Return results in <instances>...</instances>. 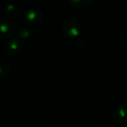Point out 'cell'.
Returning <instances> with one entry per match:
<instances>
[{
  "mask_svg": "<svg viewBox=\"0 0 127 127\" xmlns=\"http://www.w3.org/2000/svg\"><path fill=\"white\" fill-rule=\"evenodd\" d=\"M44 15L38 9H31L24 14V23L26 26H36L42 23Z\"/></svg>",
  "mask_w": 127,
  "mask_h": 127,
  "instance_id": "6da1fadb",
  "label": "cell"
},
{
  "mask_svg": "<svg viewBox=\"0 0 127 127\" xmlns=\"http://www.w3.org/2000/svg\"><path fill=\"white\" fill-rule=\"evenodd\" d=\"M64 34L69 38L78 37L80 34V25L75 19L70 18L64 22L62 26Z\"/></svg>",
  "mask_w": 127,
  "mask_h": 127,
  "instance_id": "7a4b0ae2",
  "label": "cell"
},
{
  "mask_svg": "<svg viewBox=\"0 0 127 127\" xmlns=\"http://www.w3.org/2000/svg\"><path fill=\"white\" fill-rule=\"evenodd\" d=\"M16 34V28L13 24L5 19H0V38H11Z\"/></svg>",
  "mask_w": 127,
  "mask_h": 127,
  "instance_id": "3957f363",
  "label": "cell"
},
{
  "mask_svg": "<svg viewBox=\"0 0 127 127\" xmlns=\"http://www.w3.org/2000/svg\"><path fill=\"white\" fill-rule=\"evenodd\" d=\"M23 50V42L18 37L11 38L6 45V52L10 56H17Z\"/></svg>",
  "mask_w": 127,
  "mask_h": 127,
  "instance_id": "277c9868",
  "label": "cell"
},
{
  "mask_svg": "<svg viewBox=\"0 0 127 127\" xmlns=\"http://www.w3.org/2000/svg\"><path fill=\"white\" fill-rule=\"evenodd\" d=\"M112 119L116 123H123L127 120V106L120 105L113 111Z\"/></svg>",
  "mask_w": 127,
  "mask_h": 127,
  "instance_id": "5b68a950",
  "label": "cell"
},
{
  "mask_svg": "<svg viewBox=\"0 0 127 127\" xmlns=\"http://www.w3.org/2000/svg\"><path fill=\"white\" fill-rule=\"evenodd\" d=\"M4 15L10 19H17L21 14L20 9L17 5L12 4H7L4 10Z\"/></svg>",
  "mask_w": 127,
  "mask_h": 127,
  "instance_id": "8992f818",
  "label": "cell"
},
{
  "mask_svg": "<svg viewBox=\"0 0 127 127\" xmlns=\"http://www.w3.org/2000/svg\"><path fill=\"white\" fill-rule=\"evenodd\" d=\"M16 36L20 40H27L32 36V31L28 27H19L16 30Z\"/></svg>",
  "mask_w": 127,
  "mask_h": 127,
  "instance_id": "52a82bcc",
  "label": "cell"
},
{
  "mask_svg": "<svg viewBox=\"0 0 127 127\" xmlns=\"http://www.w3.org/2000/svg\"><path fill=\"white\" fill-rule=\"evenodd\" d=\"M69 2L74 7L85 9V8H88L92 4V0H69Z\"/></svg>",
  "mask_w": 127,
  "mask_h": 127,
  "instance_id": "ba28073f",
  "label": "cell"
},
{
  "mask_svg": "<svg viewBox=\"0 0 127 127\" xmlns=\"http://www.w3.org/2000/svg\"><path fill=\"white\" fill-rule=\"evenodd\" d=\"M11 72V66L6 63H0V78H5L10 76Z\"/></svg>",
  "mask_w": 127,
  "mask_h": 127,
  "instance_id": "9c48e42d",
  "label": "cell"
},
{
  "mask_svg": "<svg viewBox=\"0 0 127 127\" xmlns=\"http://www.w3.org/2000/svg\"><path fill=\"white\" fill-rule=\"evenodd\" d=\"M122 45H123V47L125 48V50H127V37L123 39V41H122Z\"/></svg>",
  "mask_w": 127,
  "mask_h": 127,
  "instance_id": "30bf717a",
  "label": "cell"
},
{
  "mask_svg": "<svg viewBox=\"0 0 127 127\" xmlns=\"http://www.w3.org/2000/svg\"><path fill=\"white\" fill-rule=\"evenodd\" d=\"M24 1H27V2H33L35 0H24Z\"/></svg>",
  "mask_w": 127,
  "mask_h": 127,
  "instance_id": "8fae6325",
  "label": "cell"
}]
</instances>
